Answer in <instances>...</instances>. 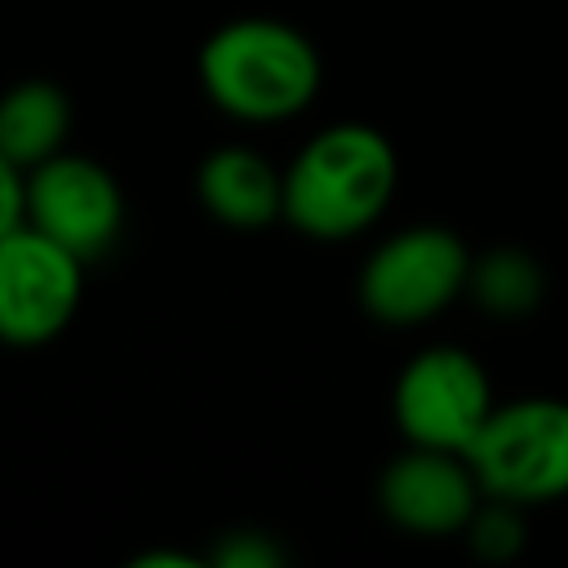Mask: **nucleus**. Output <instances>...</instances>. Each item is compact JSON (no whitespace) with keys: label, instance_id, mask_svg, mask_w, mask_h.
<instances>
[{"label":"nucleus","instance_id":"f257e3e1","mask_svg":"<svg viewBox=\"0 0 568 568\" xmlns=\"http://www.w3.org/2000/svg\"><path fill=\"white\" fill-rule=\"evenodd\" d=\"M399 182L395 142L373 124L320 129L284 169V217L315 240H346L368 231Z\"/></svg>","mask_w":568,"mask_h":568},{"label":"nucleus","instance_id":"f03ea898","mask_svg":"<svg viewBox=\"0 0 568 568\" xmlns=\"http://www.w3.org/2000/svg\"><path fill=\"white\" fill-rule=\"evenodd\" d=\"M324 80L311 36L280 18L222 22L200 49V84L217 111L244 124H280L302 115Z\"/></svg>","mask_w":568,"mask_h":568},{"label":"nucleus","instance_id":"7ed1b4c3","mask_svg":"<svg viewBox=\"0 0 568 568\" xmlns=\"http://www.w3.org/2000/svg\"><path fill=\"white\" fill-rule=\"evenodd\" d=\"M484 497L541 506L568 497V399L528 395L493 404L466 448Z\"/></svg>","mask_w":568,"mask_h":568},{"label":"nucleus","instance_id":"20e7f679","mask_svg":"<svg viewBox=\"0 0 568 568\" xmlns=\"http://www.w3.org/2000/svg\"><path fill=\"white\" fill-rule=\"evenodd\" d=\"M470 253L448 226H404L359 271V302L377 324L413 328L466 293Z\"/></svg>","mask_w":568,"mask_h":568},{"label":"nucleus","instance_id":"39448f33","mask_svg":"<svg viewBox=\"0 0 568 568\" xmlns=\"http://www.w3.org/2000/svg\"><path fill=\"white\" fill-rule=\"evenodd\" d=\"M493 382L484 364L462 346H426L417 351L390 390L395 422L408 444L466 453L479 426L493 413Z\"/></svg>","mask_w":568,"mask_h":568},{"label":"nucleus","instance_id":"423d86ee","mask_svg":"<svg viewBox=\"0 0 568 568\" xmlns=\"http://www.w3.org/2000/svg\"><path fill=\"white\" fill-rule=\"evenodd\" d=\"M84 293V262L18 222L0 235V342L9 346H44L53 342L80 306Z\"/></svg>","mask_w":568,"mask_h":568},{"label":"nucleus","instance_id":"0eeeda50","mask_svg":"<svg viewBox=\"0 0 568 568\" xmlns=\"http://www.w3.org/2000/svg\"><path fill=\"white\" fill-rule=\"evenodd\" d=\"M80 262L102 257L124 231V191L89 155L58 151L27 169V217Z\"/></svg>","mask_w":568,"mask_h":568},{"label":"nucleus","instance_id":"6e6552de","mask_svg":"<svg viewBox=\"0 0 568 568\" xmlns=\"http://www.w3.org/2000/svg\"><path fill=\"white\" fill-rule=\"evenodd\" d=\"M479 501H484V488L466 453H448V448L408 444L377 479L382 515L417 537L462 532Z\"/></svg>","mask_w":568,"mask_h":568},{"label":"nucleus","instance_id":"1a4fd4ad","mask_svg":"<svg viewBox=\"0 0 568 568\" xmlns=\"http://www.w3.org/2000/svg\"><path fill=\"white\" fill-rule=\"evenodd\" d=\"M195 195L213 222L235 231H257L284 217V173L248 146H222L204 155Z\"/></svg>","mask_w":568,"mask_h":568},{"label":"nucleus","instance_id":"9d476101","mask_svg":"<svg viewBox=\"0 0 568 568\" xmlns=\"http://www.w3.org/2000/svg\"><path fill=\"white\" fill-rule=\"evenodd\" d=\"M71 133V102L53 80H18L0 93V151L27 173L58 155Z\"/></svg>","mask_w":568,"mask_h":568},{"label":"nucleus","instance_id":"9b49d317","mask_svg":"<svg viewBox=\"0 0 568 568\" xmlns=\"http://www.w3.org/2000/svg\"><path fill=\"white\" fill-rule=\"evenodd\" d=\"M466 293L479 302V311L497 320H524L546 297V266L519 244H501L488 248L484 257H470Z\"/></svg>","mask_w":568,"mask_h":568},{"label":"nucleus","instance_id":"f8f14e48","mask_svg":"<svg viewBox=\"0 0 568 568\" xmlns=\"http://www.w3.org/2000/svg\"><path fill=\"white\" fill-rule=\"evenodd\" d=\"M524 506L506 501V497H488L475 506V515L466 519V537H470V550L488 564H506L524 550V519H519Z\"/></svg>","mask_w":568,"mask_h":568},{"label":"nucleus","instance_id":"ddd939ff","mask_svg":"<svg viewBox=\"0 0 568 568\" xmlns=\"http://www.w3.org/2000/svg\"><path fill=\"white\" fill-rule=\"evenodd\" d=\"M284 559H288L284 546L262 528H235L209 555V564H217V568H280Z\"/></svg>","mask_w":568,"mask_h":568},{"label":"nucleus","instance_id":"4468645a","mask_svg":"<svg viewBox=\"0 0 568 568\" xmlns=\"http://www.w3.org/2000/svg\"><path fill=\"white\" fill-rule=\"evenodd\" d=\"M27 217V173L0 151V235Z\"/></svg>","mask_w":568,"mask_h":568},{"label":"nucleus","instance_id":"2eb2a0df","mask_svg":"<svg viewBox=\"0 0 568 568\" xmlns=\"http://www.w3.org/2000/svg\"><path fill=\"white\" fill-rule=\"evenodd\" d=\"M200 559L195 555H182V550H146L133 559V568H195Z\"/></svg>","mask_w":568,"mask_h":568}]
</instances>
